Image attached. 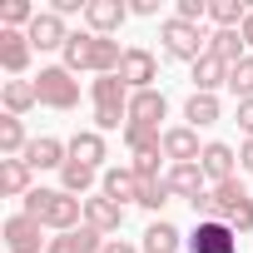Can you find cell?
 <instances>
[{"mask_svg": "<svg viewBox=\"0 0 253 253\" xmlns=\"http://www.w3.org/2000/svg\"><path fill=\"white\" fill-rule=\"evenodd\" d=\"M30 45L35 50H65L70 45V30H65V15H55V10H40L35 20H30Z\"/></svg>", "mask_w": 253, "mask_h": 253, "instance_id": "8fae6325", "label": "cell"}, {"mask_svg": "<svg viewBox=\"0 0 253 253\" xmlns=\"http://www.w3.org/2000/svg\"><path fill=\"white\" fill-rule=\"evenodd\" d=\"M129 84H124L119 75H99L94 84H89V99H94V129L99 134H109V129H119L124 134V124H129Z\"/></svg>", "mask_w": 253, "mask_h": 253, "instance_id": "3957f363", "label": "cell"}, {"mask_svg": "<svg viewBox=\"0 0 253 253\" xmlns=\"http://www.w3.org/2000/svg\"><path fill=\"white\" fill-rule=\"evenodd\" d=\"M99 194L114 199V204H139V174H134V164L104 169V174H99Z\"/></svg>", "mask_w": 253, "mask_h": 253, "instance_id": "9c48e42d", "label": "cell"}, {"mask_svg": "<svg viewBox=\"0 0 253 253\" xmlns=\"http://www.w3.org/2000/svg\"><path fill=\"white\" fill-rule=\"evenodd\" d=\"M30 149V139H25V124L15 119V114H5L0 119V159H20Z\"/></svg>", "mask_w": 253, "mask_h": 253, "instance_id": "83f0119b", "label": "cell"}, {"mask_svg": "<svg viewBox=\"0 0 253 253\" xmlns=\"http://www.w3.org/2000/svg\"><path fill=\"white\" fill-rule=\"evenodd\" d=\"M164 204H169V184H164V179H139V209L159 213Z\"/></svg>", "mask_w": 253, "mask_h": 253, "instance_id": "d6a6232c", "label": "cell"}, {"mask_svg": "<svg viewBox=\"0 0 253 253\" xmlns=\"http://www.w3.org/2000/svg\"><path fill=\"white\" fill-rule=\"evenodd\" d=\"M169 114V99L159 89H139L129 94V124H139V129H159V119Z\"/></svg>", "mask_w": 253, "mask_h": 253, "instance_id": "5bb4252c", "label": "cell"}, {"mask_svg": "<svg viewBox=\"0 0 253 253\" xmlns=\"http://www.w3.org/2000/svg\"><path fill=\"white\" fill-rule=\"evenodd\" d=\"M84 223H89L94 233H119V228H124V204L94 194V199H84Z\"/></svg>", "mask_w": 253, "mask_h": 253, "instance_id": "2e32d148", "label": "cell"}, {"mask_svg": "<svg viewBox=\"0 0 253 253\" xmlns=\"http://www.w3.org/2000/svg\"><path fill=\"white\" fill-rule=\"evenodd\" d=\"M30 169H65V159H70V144H60V139H50V134H40V139H30V149L20 154Z\"/></svg>", "mask_w": 253, "mask_h": 253, "instance_id": "ac0fdd59", "label": "cell"}, {"mask_svg": "<svg viewBox=\"0 0 253 253\" xmlns=\"http://www.w3.org/2000/svg\"><path fill=\"white\" fill-rule=\"evenodd\" d=\"M35 104H40V94H35V80H5V114L25 119Z\"/></svg>", "mask_w": 253, "mask_h": 253, "instance_id": "7402d4cb", "label": "cell"}, {"mask_svg": "<svg viewBox=\"0 0 253 253\" xmlns=\"http://www.w3.org/2000/svg\"><path fill=\"white\" fill-rule=\"evenodd\" d=\"M30 164L25 159H0V194H5V199H25L30 194Z\"/></svg>", "mask_w": 253, "mask_h": 253, "instance_id": "ffe728a7", "label": "cell"}, {"mask_svg": "<svg viewBox=\"0 0 253 253\" xmlns=\"http://www.w3.org/2000/svg\"><path fill=\"white\" fill-rule=\"evenodd\" d=\"M199 129H189V124H174V129H164V159L174 164H199Z\"/></svg>", "mask_w": 253, "mask_h": 253, "instance_id": "e0dca14e", "label": "cell"}, {"mask_svg": "<svg viewBox=\"0 0 253 253\" xmlns=\"http://www.w3.org/2000/svg\"><path fill=\"white\" fill-rule=\"evenodd\" d=\"M60 55H65V70H70V75L89 70L94 80H99V75H119V60H124L119 40H104V35H89V30H70V45H65Z\"/></svg>", "mask_w": 253, "mask_h": 253, "instance_id": "6da1fadb", "label": "cell"}, {"mask_svg": "<svg viewBox=\"0 0 253 253\" xmlns=\"http://www.w3.org/2000/svg\"><path fill=\"white\" fill-rule=\"evenodd\" d=\"M218 84H228V65H223L218 55H204V60L194 65V94H213Z\"/></svg>", "mask_w": 253, "mask_h": 253, "instance_id": "44dd1931", "label": "cell"}, {"mask_svg": "<svg viewBox=\"0 0 253 253\" xmlns=\"http://www.w3.org/2000/svg\"><path fill=\"white\" fill-rule=\"evenodd\" d=\"M45 253H104V233H94V228L84 223V228H70V233H55Z\"/></svg>", "mask_w": 253, "mask_h": 253, "instance_id": "d6986e66", "label": "cell"}, {"mask_svg": "<svg viewBox=\"0 0 253 253\" xmlns=\"http://www.w3.org/2000/svg\"><path fill=\"white\" fill-rule=\"evenodd\" d=\"M184 119H189V129H209V124H218V94H189Z\"/></svg>", "mask_w": 253, "mask_h": 253, "instance_id": "4316f807", "label": "cell"}, {"mask_svg": "<svg viewBox=\"0 0 253 253\" xmlns=\"http://www.w3.org/2000/svg\"><path fill=\"white\" fill-rule=\"evenodd\" d=\"M30 55H35V45H30L25 30H0V70L5 75H25Z\"/></svg>", "mask_w": 253, "mask_h": 253, "instance_id": "7c38bea8", "label": "cell"}, {"mask_svg": "<svg viewBox=\"0 0 253 253\" xmlns=\"http://www.w3.org/2000/svg\"><path fill=\"white\" fill-rule=\"evenodd\" d=\"M124 144H129L134 159H144V154H164V129H139V124H124Z\"/></svg>", "mask_w": 253, "mask_h": 253, "instance_id": "484cf974", "label": "cell"}, {"mask_svg": "<svg viewBox=\"0 0 253 253\" xmlns=\"http://www.w3.org/2000/svg\"><path fill=\"white\" fill-rule=\"evenodd\" d=\"M94 179H99V169H89V164H80V159H65V169H60V189L65 194H89L94 189Z\"/></svg>", "mask_w": 253, "mask_h": 253, "instance_id": "d4e9b609", "label": "cell"}, {"mask_svg": "<svg viewBox=\"0 0 253 253\" xmlns=\"http://www.w3.org/2000/svg\"><path fill=\"white\" fill-rule=\"evenodd\" d=\"M238 129L253 139V99H238Z\"/></svg>", "mask_w": 253, "mask_h": 253, "instance_id": "e575fe53", "label": "cell"}, {"mask_svg": "<svg viewBox=\"0 0 253 253\" xmlns=\"http://www.w3.org/2000/svg\"><path fill=\"white\" fill-rule=\"evenodd\" d=\"M70 159L99 169V164H104V134H99V129H80V134L70 139Z\"/></svg>", "mask_w": 253, "mask_h": 253, "instance_id": "603a6c76", "label": "cell"}, {"mask_svg": "<svg viewBox=\"0 0 253 253\" xmlns=\"http://www.w3.org/2000/svg\"><path fill=\"white\" fill-rule=\"evenodd\" d=\"M189 253H238V233L223 218H204L189 233Z\"/></svg>", "mask_w": 253, "mask_h": 253, "instance_id": "ba28073f", "label": "cell"}, {"mask_svg": "<svg viewBox=\"0 0 253 253\" xmlns=\"http://www.w3.org/2000/svg\"><path fill=\"white\" fill-rule=\"evenodd\" d=\"M129 15H144V20H149V15H159V0H134Z\"/></svg>", "mask_w": 253, "mask_h": 253, "instance_id": "d590c367", "label": "cell"}, {"mask_svg": "<svg viewBox=\"0 0 253 253\" xmlns=\"http://www.w3.org/2000/svg\"><path fill=\"white\" fill-rule=\"evenodd\" d=\"M35 15L40 10L30 5V0H5V5H0V30H30Z\"/></svg>", "mask_w": 253, "mask_h": 253, "instance_id": "4dcf8cb0", "label": "cell"}, {"mask_svg": "<svg viewBox=\"0 0 253 253\" xmlns=\"http://www.w3.org/2000/svg\"><path fill=\"white\" fill-rule=\"evenodd\" d=\"M159 45H164L169 60H184V65H199V60L209 55L204 25H189V20H179V15H169V20L159 25Z\"/></svg>", "mask_w": 253, "mask_h": 253, "instance_id": "277c9868", "label": "cell"}, {"mask_svg": "<svg viewBox=\"0 0 253 253\" xmlns=\"http://www.w3.org/2000/svg\"><path fill=\"white\" fill-rule=\"evenodd\" d=\"M35 94H40L45 109H75V104H80V80H75L65 65H45V70L35 75Z\"/></svg>", "mask_w": 253, "mask_h": 253, "instance_id": "5b68a950", "label": "cell"}, {"mask_svg": "<svg viewBox=\"0 0 253 253\" xmlns=\"http://www.w3.org/2000/svg\"><path fill=\"white\" fill-rule=\"evenodd\" d=\"M174 15H179V20H189V25H199V20L209 15V0H179Z\"/></svg>", "mask_w": 253, "mask_h": 253, "instance_id": "836d02e7", "label": "cell"}, {"mask_svg": "<svg viewBox=\"0 0 253 253\" xmlns=\"http://www.w3.org/2000/svg\"><path fill=\"white\" fill-rule=\"evenodd\" d=\"M40 228H45V223H35L30 213H10L0 233H5V248H10V253H45L50 238H40Z\"/></svg>", "mask_w": 253, "mask_h": 253, "instance_id": "52a82bcc", "label": "cell"}, {"mask_svg": "<svg viewBox=\"0 0 253 253\" xmlns=\"http://www.w3.org/2000/svg\"><path fill=\"white\" fill-rule=\"evenodd\" d=\"M164 184H169V194H179V199H189V204L209 194V179H204V169H199V164H169Z\"/></svg>", "mask_w": 253, "mask_h": 253, "instance_id": "9a60e30c", "label": "cell"}, {"mask_svg": "<svg viewBox=\"0 0 253 253\" xmlns=\"http://www.w3.org/2000/svg\"><path fill=\"white\" fill-rule=\"evenodd\" d=\"M238 169L253 174V139H243V149H238Z\"/></svg>", "mask_w": 253, "mask_h": 253, "instance_id": "74e56055", "label": "cell"}, {"mask_svg": "<svg viewBox=\"0 0 253 253\" xmlns=\"http://www.w3.org/2000/svg\"><path fill=\"white\" fill-rule=\"evenodd\" d=\"M199 169H204V179L209 184H228V179H238L233 169H238V154L228 149V144H204V154H199Z\"/></svg>", "mask_w": 253, "mask_h": 253, "instance_id": "4fadbf2b", "label": "cell"}, {"mask_svg": "<svg viewBox=\"0 0 253 253\" xmlns=\"http://www.w3.org/2000/svg\"><path fill=\"white\" fill-rule=\"evenodd\" d=\"M209 15L218 20V30H243L248 5H243V0H209Z\"/></svg>", "mask_w": 253, "mask_h": 253, "instance_id": "f546056e", "label": "cell"}, {"mask_svg": "<svg viewBox=\"0 0 253 253\" xmlns=\"http://www.w3.org/2000/svg\"><path fill=\"white\" fill-rule=\"evenodd\" d=\"M209 55H218L223 65H238L243 60V30H213L209 35Z\"/></svg>", "mask_w": 253, "mask_h": 253, "instance_id": "f1b7e54d", "label": "cell"}, {"mask_svg": "<svg viewBox=\"0 0 253 253\" xmlns=\"http://www.w3.org/2000/svg\"><path fill=\"white\" fill-rule=\"evenodd\" d=\"M228 89L238 99H253V55H243L238 65H228Z\"/></svg>", "mask_w": 253, "mask_h": 253, "instance_id": "1f68e13d", "label": "cell"}, {"mask_svg": "<svg viewBox=\"0 0 253 253\" xmlns=\"http://www.w3.org/2000/svg\"><path fill=\"white\" fill-rule=\"evenodd\" d=\"M104 253H139L129 238H104Z\"/></svg>", "mask_w": 253, "mask_h": 253, "instance_id": "8d00e7d4", "label": "cell"}, {"mask_svg": "<svg viewBox=\"0 0 253 253\" xmlns=\"http://www.w3.org/2000/svg\"><path fill=\"white\" fill-rule=\"evenodd\" d=\"M119 80L129 84L134 94H139V89H154V80H159V60H154V50L129 45V50H124V60H119Z\"/></svg>", "mask_w": 253, "mask_h": 253, "instance_id": "8992f818", "label": "cell"}, {"mask_svg": "<svg viewBox=\"0 0 253 253\" xmlns=\"http://www.w3.org/2000/svg\"><path fill=\"white\" fill-rule=\"evenodd\" d=\"M124 20H129V5L124 0H89V10H84V25H89V35H114Z\"/></svg>", "mask_w": 253, "mask_h": 253, "instance_id": "30bf717a", "label": "cell"}, {"mask_svg": "<svg viewBox=\"0 0 253 253\" xmlns=\"http://www.w3.org/2000/svg\"><path fill=\"white\" fill-rule=\"evenodd\" d=\"M179 243H184V233H179L169 218H154V223L144 228V253H179Z\"/></svg>", "mask_w": 253, "mask_h": 253, "instance_id": "cb8c5ba5", "label": "cell"}, {"mask_svg": "<svg viewBox=\"0 0 253 253\" xmlns=\"http://www.w3.org/2000/svg\"><path fill=\"white\" fill-rule=\"evenodd\" d=\"M243 45H253V10H248V20H243Z\"/></svg>", "mask_w": 253, "mask_h": 253, "instance_id": "f35d334b", "label": "cell"}, {"mask_svg": "<svg viewBox=\"0 0 253 253\" xmlns=\"http://www.w3.org/2000/svg\"><path fill=\"white\" fill-rule=\"evenodd\" d=\"M35 223L55 228V233H70V228H84V199L65 194V189H30L25 194V209Z\"/></svg>", "mask_w": 253, "mask_h": 253, "instance_id": "7a4b0ae2", "label": "cell"}]
</instances>
